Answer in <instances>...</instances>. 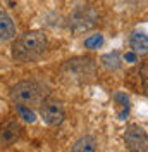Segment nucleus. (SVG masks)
Segmentation results:
<instances>
[{"label": "nucleus", "mask_w": 148, "mask_h": 152, "mask_svg": "<svg viewBox=\"0 0 148 152\" xmlns=\"http://www.w3.org/2000/svg\"><path fill=\"white\" fill-rule=\"evenodd\" d=\"M46 35L43 31H28L12 43V57L19 62L35 61L46 50Z\"/></svg>", "instance_id": "1"}, {"label": "nucleus", "mask_w": 148, "mask_h": 152, "mask_svg": "<svg viewBox=\"0 0 148 152\" xmlns=\"http://www.w3.org/2000/svg\"><path fill=\"white\" fill-rule=\"evenodd\" d=\"M10 97L16 102V105L33 107L45 100V88L35 80H24V81H19L14 85Z\"/></svg>", "instance_id": "2"}, {"label": "nucleus", "mask_w": 148, "mask_h": 152, "mask_svg": "<svg viewBox=\"0 0 148 152\" xmlns=\"http://www.w3.org/2000/svg\"><path fill=\"white\" fill-rule=\"evenodd\" d=\"M124 142L129 152H145L148 149V135L139 124H129L124 132Z\"/></svg>", "instance_id": "3"}, {"label": "nucleus", "mask_w": 148, "mask_h": 152, "mask_svg": "<svg viewBox=\"0 0 148 152\" xmlns=\"http://www.w3.org/2000/svg\"><path fill=\"white\" fill-rule=\"evenodd\" d=\"M40 116L46 124L57 126L64 121V105L57 99H45L40 107Z\"/></svg>", "instance_id": "4"}, {"label": "nucleus", "mask_w": 148, "mask_h": 152, "mask_svg": "<svg viewBox=\"0 0 148 152\" xmlns=\"http://www.w3.org/2000/svg\"><path fill=\"white\" fill-rule=\"evenodd\" d=\"M93 75V64L90 59L69 61L64 66V76H69L73 81H83Z\"/></svg>", "instance_id": "5"}, {"label": "nucleus", "mask_w": 148, "mask_h": 152, "mask_svg": "<svg viewBox=\"0 0 148 152\" xmlns=\"http://www.w3.org/2000/svg\"><path fill=\"white\" fill-rule=\"evenodd\" d=\"M96 21V12L90 7H81V9L74 10L69 18V28L74 31H84L90 29Z\"/></svg>", "instance_id": "6"}, {"label": "nucleus", "mask_w": 148, "mask_h": 152, "mask_svg": "<svg viewBox=\"0 0 148 152\" xmlns=\"http://www.w3.org/2000/svg\"><path fill=\"white\" fill-rule=\"evenodd\" d=\"M21 124L16 123V121H10V123L4 124L0 128V143L2 145H10L17 140L21 137Z\"/></svg>", "instance_id": "7"}, {"label": "nucleus", "mask_w": 148, "mask_h": 152, "mask_svg": "<svg viewBox=\"0 0 148 152\" xmlns=\"http://www.w3.org/2000/svg\"><path fill=\"white\" fill-rule=\"evenodd\" d=\"M14 37H16V23L12 21V18L7 12L0 10V40L7 42V40H12Z\"/></svg>", "instance_id": "8"}, {"label": "nucleus", "mask_w": 148, "mask_h": 152, "mask_svg": "<svg viewBox=\"0 0 148 152\" xmlns=\"http://www.w3.org/2000/svg\"><path fill=\"white\" fill-rule=\"evenodd\" d=\"M129 45L133 48L134 54H139V56H145L148 54V35L145 33H133L129 37Z\"/></svg>", "instance_id": "9"}, {"label": "nucleus", "mask_w": 148, "mask_h": 152, "mask_svg": "<svg viewBox=\"0 0 148 152\" xmlns=\"http://www.w3.org/2000/svg\"><path fill=\"white\" fill-rule=\"evenodd\" d=\"M71 152H96V140L90 135H84L74 142Z\"/></svg>", "instance_id": "10"}, {"label": "nucleus", "mask_w": 148, "mask_h": 152, "mask_svg": "<svg viewBox=\"0 0 148 152\" xmlns=\"http://www.w3.org/2000/svg\"><path fill=\"white\" fill-rule=\"evenodd\" d=\"M102 64L107 69H110V71H117L122 64V57H120L119 52H110V54H105L102 56Z\"/></svg>", "instance_id": "11"}, {"label": "nucleus", "mask_w": 148, "mask_h": 152, "mask_svg": "<svg viewBox=\"0 0 148 152\" xmlns=\"http://www.w3.org/2000/svg\"><path fill=\"white\" fill-rule=\"evenodd\" d=\"M114 99L119 102L120 105V111H119V119H126V116L129 113V99H128V95L126 94H115L114 95Z\"/></svg>", "instance_id": "12"}, {"label": "nucleus", "mask_w": 148, "mask_h": 152, "mask_svg": "<svg viewBox=\"0 0 148 152\" xmlns=\"http://www.w3.org/2000/svg\"><path fill=\"white\" fill-rule=\"evenodd\" d=\"M103 45V35L96 33V35H91L84 40V47L90 48V50H95V48H100Z\"/></svg>", "instance_id": "13"}, {"label": "nucleus", "mask_w": 148, "mask_h": 152, "mask_svg": "<svg viewBox=\"0 0 148 152\" xmlns=\"http://www.w3.org/2000/svg\"><path fill=\"white\" fill-rule=\"evenodd\" d=\"M17 111H19V114L22 116L24 121H28V123H33V121H35V113H33L29 107H26V105H17Z\"/></svg>", "instance_id": "14"}, {"label": "nucleus", "mask_w": 148, "mask_h": 152, "mask_svg": "<svg viewBox=\"0 0 148 152\" xmlns=\"http://www.w3.org/2000/svg\"><path fill=\"white\" fill-rule=\"evenodd\" d=\"M126 61H129V62H134V54H126Z\"/></svg>", "instance_id": "15"}, {"label": "nucleus", "mask_w": 148, "mask_h": 152, "mask_svg": "<svg viewBox=\"0 0 148 152\" xmlns=\"http://www.w3.org/2000/svg\"><path fill=\"white\" fill-rule=\"evenodd\" d=\"M145 81H147V85H148V67H147V71H145Z\"/></svg>", "instance_id": "16"}]
</instances>
